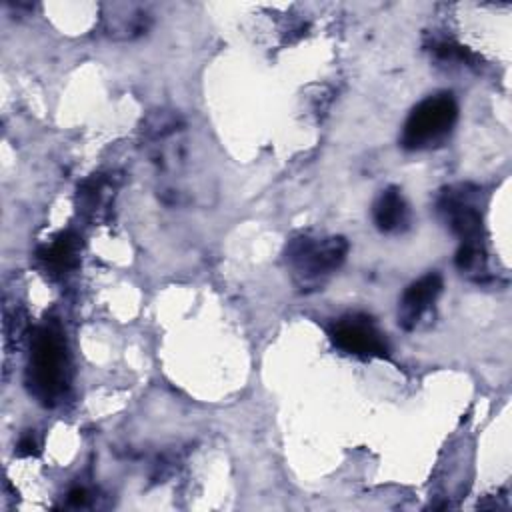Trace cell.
<instances>
[{
	"label": "cell",
	"mask_w": 512,
	"mask_h": 512,
	"mask_svg": "<svg viewBox=\"0 0 512 512\" xmlns=\"http://www.w3.org/2000/svg\"><path fill=\"white\" fill-rule=\"evenodd\" d=\"M30 392L46 406L58 402L66 390V348L62 334L52 326H40L32 338L28 366Z\"/></svg>",
	"instance_id": "1"
},
{
	"label": "cell",
	"mask_w": 512,
	"mask_h": 512,
	"mask_svg": "<svg viewBox=\"0 0 512 512\" xmlns=\"http://www.w3.org/2000/svg\"><path fill=\"white\" fill-rule=\"evenodd\" d=\"M458 118V104L452 94L442 92L422 100L408 116L400 144L406 150H426L440 146L452 132Z\"/></svg>",
	"instance_id": "2"
},
{
	"label": "cell",
	"mask_w": 512,
	"mask_h": 512,
	"mask_svg": "<svg viewBox=\"0 0 512 512\" xmlns=\"http://www.w3.org/2000/svg\"><path fill=\"white\" fill-rule=\"evenodd\" d=\"M348 252V244L344 238H326V240H310L298 238L288 246V260L294 270L304 278H318L336 270Z\"/></svg>",
	"instance_id": "3"
},
{
	"label": "cell",
	"mask_w": 512,
	"mask_h": 512,
	"mask_svg": "<svg viewBox=\"0 0 512 512\" xmlns=\"http://www.w3.org/2000/svg\"><path fill=\"white\" fill-rule=\"evenodd\" d=\"M332 342L346 354L362 358H382L388 354V342L384 334L372 324L368 316L348 314L334 322L330 330Z\"/></svg>",
	"instance_id": "4"
},
{
	"label": "cell",
	"mask_w": 512,
	"mask_h": 512,
	"mask_svg": "<svg viewBox=\"0 0 512 512\" xmlns=\"http://www.w3.org/2000/svg\"><path fill=\"white\" fill-rule=\"evenodd\" d=\"M440 292H442V278L436 272H428L420 280L412 282L400 298L398 324L404 330H412L420 322V318L432 308Z\"/></svg>",
	"instance_id": "5"
},
{
	"label": "cell",
	"mask_w": 512,
	"mask_h": 512,
	"mask_svg": "<svg viewBox=\"0 0 512 512\" xmlns=\"http://www.w3.org/2000/svg\"><path fill=\"white\" fill-rule=\"evenodd\" d=\"M374 224L380 232H400L410 222V210L404 196L396 188H386L372 208Z\"/></svg>",
	"instance_id": "6"
},
{
	"label": "cell",
	"mask_w": 512,
	"mask_h": 512,
	"mask_svg": "<svg viewBox=\"0 0 512 512\" xmlns=\"http://www.w3.org/2000/svg\"><path fill=\"white\" fill-rule=\"evenodd\" d=\"M74 254H76V246H74V240H70L68 236H62L60 240H56L52 246L46 248V252L42 254V258L52 264V266H58V268H68L74 260Z\"/></svg>",
	"instance_id": "7"
},
{
	"label": "cell",
	"mask_w": 512,
	"mask_h": 512,
	"mask_svg": "<svg viewBox=\"0 0 512 512\" xmlns=\"http://www.w3.org/2000/svg\"><path fill=\"white\" fill-rule=\"evenodd\" d=\"M32 452H36V442L32 436H24L18 444V454L24 456V454H32Z\"/></svg>",
	"instance_id": "8"
},
{
	"label": "cell",
	"mask_w": 512,
	"mask_h": 512,
	"mask_svg": "<svg viewBox=\"0 0 512 512\" xmlns=\"http://www.w3.org/2000/svg\"><path fill=\"white\" fill-rule=\"evenodd\" d=\"M68 502L70 504H84L86 502V492L82 488H76L68 494Z\"/></svg>",
	"instance_id": "9"
}]
</instances>
